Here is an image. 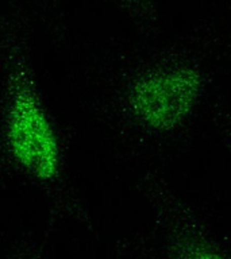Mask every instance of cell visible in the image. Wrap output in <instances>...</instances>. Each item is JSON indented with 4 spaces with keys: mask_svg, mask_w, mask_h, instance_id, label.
<instances>
[{
    "mask_svg": "<svg viewBox=\"0 0 231 259\" xmlns=\"http://www.w3.org/2000/svg\"><path fill=\"white\" fill-rule=\"evenodd\" d=\"M200 76L192 68H173L142 78L133 89L131 105L145 124L170 130L185 119L200 92Z\"/></svg>",
    "mask_w": 231,
    "mask_h": 259,
    "instance_id": "2",
    "label": "cell"
},
{
    "mask_svg": "<svg viewBox=\"0 0 231 259\" xmlns=\"http://www.w3.org/2000/svg\"><path fill=\"white\" fill-rule=\"evenodd\" d=\"M8 141L14 157L28 173L50 180L58 170V147L48 119L26 82L16 87L8 120Z\"/></svg>",
    "mask_w": 231,
    "mask_h": 259,
    "instance_id": "1",
    "label": "cell"
},
{
    "mask_svg": "<svg viewBox=\"0 0 231 259\" xmlns=\"http://www.w3.org/2000/svg\"><path fill=\"white\" fill-rule=\"evenodd\" d=\"M188 259H224L222 255L216 254V252H210V251H203V252H196V254L190 255Z\"/></svg>",
    "mask_w": 231,
    "mask_h": 259,
    "instance_id": "3",
    "label": "cell"
}]
</instances>
